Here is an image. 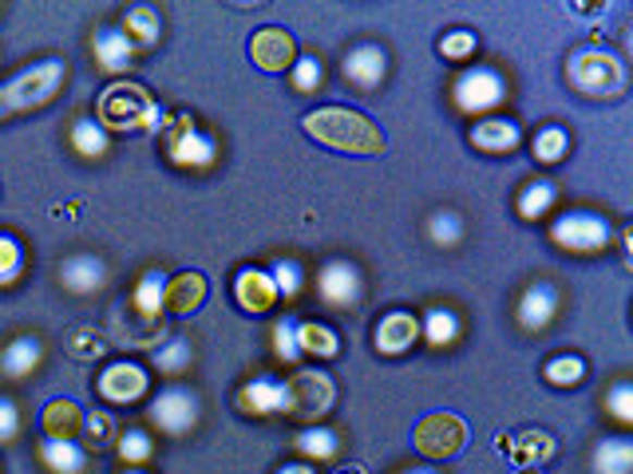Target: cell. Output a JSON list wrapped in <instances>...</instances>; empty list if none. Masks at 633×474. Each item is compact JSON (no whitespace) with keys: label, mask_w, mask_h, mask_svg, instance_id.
Masks as SVG:
<instances>
[{"label":"cell","mask_w":633,"mask_h":474,"mask_svg":"<svg viewBox=\"0 0 633 474\" xmlns=\"http://www.w3.org/2000/svg\"><path fill=\"white\" fill-rule=\"evenodd\" d=\"M309 139H316L321 147H333V151H349V154H381L384 151V135L381 127L372 123L369 115L349 108H316L301 118Z\"/></svg>","instance_id":"cell-1"},{"label":"cell","mask_w":633,"mask_h":474,"mask_svg":"<svg viewBox=\"0 0 633 474\" xmlns=\"http://www.w3.org/2000/svg\"><path fill=\"white\" fill-rule=\"evenodd\" d=\"M96 123L103 130H151L159 123V103L139 84H108L96 103Z\"/></svg>","instance_id":"cell-2"},{"label":"cell","mask_w":633,"mask_h":474,"mask_svg":"<svg viewBox=\"0 0 633 474\" xmlns=\"http://www.w3.org/2000/svg\"><path fill=\"white\" fill-rule=\"evenodd\" d=\"M64 79H67L64 60H40V64H33L28 72H21L16 79H9V84L0 87V118L52 103Z\"/></svg>","instance_id":"cell-3"},{"label":"cell","mask_w":633,"mask_h":474,"mask_svg":"<svg viewBox=\"0 0 633 474\" xmlns=\"http://www.w3.org/2000/svg\"><path fill=\"white\" fill-rule=\"evenodd\" d=\"M163 151L178 171H210L219 162V139L186 111L163 123Z\"/></svg>","instance_id":"cell-4"},{"label":"cell","mask_w":633,"mask_h":474,"mask_svg":"<svg viewBox=\"0 0 633 474\" xmlns=\"http://www.w3.org/2000/svg\"><path fill=\"white\" fill-rule=\"evenodd\" d=\"M567 79L574 91H582L589 99H613L625 87V67L606 48H582V52L570 55Z\"/></svg>","instance_id":"cell-5"},{"label":"cell","mask_w":633,"mask_h":474,"mask_svg":"<svg viewBox=\"0 0 633 474\" xmlns=\"http://www.w3.org/2000/svg\"><path fill=\"white\" fill-rule=\"evenodd\" d=\"M412 442L424 459H456L468 447V423L451 415V411H432V415L415 423Z\"/></svg>","instance_id":"cell-6"},{"label":"cell","mask_w":633,"mask_h":474,"mask_svg":"<svg viewBox=\"0 0 633 474\" xmlns=\"http://www.w3.org/2000/svg\"><path fill=\"white\" fill-rule=\"evenodd\" d=\"M451 96H456V108L463 115H487L507 99V79L495 67H468L451 84Z\"/></svg>","instance_id":"cell-7"},{"label":"cell","mask_w":633,"mask_h":474,"mask_svg":"<svg viewBox=\"0 0 633 474\" xmlns=\"http://www.w3.org/2000/svg\"><path fill=\"white\" fill-rule=\"evenodd\" d=\"M289 384V415L301 423L313 427L321 415H328L333 408V399H337V388H333V379L325 372H316V367H306V372H297L294 379H285Z\"/></svg>","instance_id":"cell-8"},{"label":"cell","mask_w":633,"mask_h":474,"mask_svg":"<svg viewBox=\"0 0 633 474\" xmlns=\"http://www.w3.org/2000/svg\"><path fill=\"white\" fill-rule=\"evenodd\" d=\"M198 415H202V403H198L195 391L183 388V384H171V388H163L151 399V423L163 435H171V439L195 432Z\"/></svg>","instance_id":"cell-9"},{"label":"cell","mask_w":633,"mask_h":474,"mask_svg":"<svg viewBox=\"0 0 633 474\" xmlns=\"http://www.w3.org/2000/svg\"><path fill=\"white\" fill-rule=\"evenodd\" d=\"M550 241L570 253H598V249L610 246V222L598 214H586V210H574V214H562L550 226Z\"/></svg>","instance_id":"cell-10"},{"label":"cell","mask_w":633,"mask_h":474,"mask_svg":"<svg viewBox=\"0 0 633 474\" xmlns=\"http://www.w3.org/2000/svg\"><path fill=\"white\" fill-rule=\"evenodd\" d=\"M361 270L352 261H325L321 273H316V297L328 304V309H357L361 304Z\"/></svg>","instance_id":"cell-11"},{"label":"cell","mask_w":633,"mask_h":474,"mask_svg":"<svg viewBox=\"0 0 633 474\" xmlns=\"http://www.w3.org/2000/svg\"><path fill=\"white\" fill-rule=\"evenodd\" d=\"M238 411L246 415H258V420H270V415H289V384L285 379H273V376H258V379H246L234 396Z\"/></svg>","instance_id":"cell-12"},{"label":"cell","mask_w":633,"mask_h":474,"mask_svg":"<svg viewBox=\"0 0 633 474\" xmlns=\"http://www.w3.org/2000/svg\"><path fill=\"white\" fill-rule=\"evenodd\" d=\"M147 388H151L147 372H142L139 364H127V360L108 364L103 367V376H99V396L108 399V403H115V408L139 403V399L147 396Z\"/></svg>","instance_id":"cell-13"},{"label":"cell","mask_w":633,"mask_h":474,"mask_svg":"<svg viewBox=\"0 0 633 474\" xmlns=\"http://www.w3.org/2000/svg\"><path fill=\"white\" fill-rule=\"evenodd\" d=\"M250 55H253V64L262 67V72H285V67L297 64V43H294V36L285 33V28L270 24V28H258V33H253Z\"/></svg>","instance_id":"cell-14"},{"label":"cell","mask_w":633,"mask_h":474,"mask_svg":"<svg viewBox=\"0 0 633 474\" xmlns=\"http://www.w3.org/2000/svg\"><path fill=\"white\" fill-rule=\"evenodd\" d=\"M340 76L349 79L352 87H361V91H372V87H381L384 76H388V55H384V48H376V43H357V48L345 55Z\"/></svg>","instance_id":"cell-15"},{"label":"cell","mask_w":633,"mask_h":474,"mask_svg":"<svg viewBox=\"0 0 633 474\" xmlns=\"http://www.w3.org/2000/svg\"><path fill=\"white\" fill-rule=\"evenodd\" d=\"M234 301H238V309H246V313H253V316L270 313L273 304H277V285H273L270 270L246 265V270L234 277Z\"/></svg>","instance_id":"cell-16"},{"label":"cell","mask_w":633,"mask_h":474,"mask_svg":"<svg viewBox=\"0 0 633 474\" xmlns=\"http://www.w3.org/2000/svg\"><path fill=\"white\" fill-rule=\"evenodd\" d=\"M60 285L76 297H91L108 285V265L96 258V253H72V258L60 265Z\"/></svg>","instance_id":"cell-17"},{"label":"cell","mask_w":633,"mask_h":474,"mask_svg":"<svg viewBox=\"0 0 633 474\" xmlns=\"http://www.w3.org/2000/svg\"><path fill=\"white\" fill-rule=\"evenodd\" d=\"M163 309H166V273L163 270H147L139 280H135L127 313H132L135 321L159 324V321H163Z\"/></svg>","instance_id":"cell-18"},{"label":"cell","mask_w":633,"mask_h":474,"mask_svg":"<svg viewBox=\"0 0 633 474\" xmlns=\"http://www.w3.org/2000/svg\"><path fill=\"white\" fill-rule=\"evenodd\" d=\"M555 313H558V289L550 280H535V285L519 297V324L531 328V333H543L546 324L555 321Z\"/></svg>","instance_id":"cell-19"},{"label":"cell","mask_w":633,"mask_h":474,"mask_svg":"<svg viewBox=\"0 0 633 474\" xmlns=\"http://www.w3.org/2000/svg\"><path fill=\"white\" fill-rule=\"evenodd\" d=\"M415 336H420V321H415L412 313H388L381 324H376L372 340H376V352L400 356L415 345Z\"/></svg>","instance_id":"cell-20"},{"label":"cell","mask_w":633,"mask_h":474,"mask_svg":"<svg viewBox=\"0 0 633 474\" xmlns=\"http://www.w3.org/2000/svg\"><path fill=\"white\" fill-rule=\"evenodd\" d=\"M91 52H96V64L111 76L127 72L135 60V43L123 36V28H99L96 40H91Z\"/></svg>","instance_id":"cell-21"},{"label":"cell","mask_w":633,"mask_h":474,"mask_svg":"<svg viewBox=\"0 0 633 474\" xmlns=\"http://www.w3.org/2000/svg\"><path fill=\"white\" fill-rule=\"evenodd\" d=\"M207 277L202 273H178V277H166V309L178 316H190L207 304Z\"/></svg>","instance_id":"cell-22"},{"label":"cell","mask_w":633,"mask_h":474,"mask_svg":"<svg viewBox=\"0 0 633 474\" xmlns=\"http://www.w3.org/2000/svg\"><path fill=\"white\" fill-rule=\"evenodd\" d=\"M40 360H45L40 336H16V340H9V348L0 352V372L9 379H24L40 367Z\"/></svg>","instance_id":"cell-23"},{"label":"cell","mask_w":633,"mask_h":474,"mask_svg":"<svg viewBox=\"0 0 633 474\" xmlns=\"http://www.w3.org/2000/svg\"><path fill=\"white\" fill-rule=\"evenodd\" d=\"M519 139H523V130H519L514 118H483V123L471 127V142H475L480 151H487V154L514 151Z\"/></svg>","instance_id":"cell-24"},{"label":"cell","mask_w":633,"mask_h":474,"mask_svg":"<svg viewBox=\"0 0 633 474\" xmlns=\"http://www.w3.org/2000/svg\"><path fill=\"white\" fill-rule=\"evenodd\" d=\"M40 427H45V439H79L84 432V411L72 403V399H52L40 415Z\"/></svg>","instance_id":"cell-25"},{"label":"cell","mask_w":633,"mask_h":474,"mask_svg":"<svg viewBox=\"0 0 633 474\" xmlns=\"http://www.w3.org/2000/svg\"><path fill=\"white\" fill-rule=\"evenodd\" d=\"M499 442H502V451L511 454L523 471H535L538 463H546V459L555 454V439L546 432H523V435H514V439H499Z\"/></svg>","instance_id":"cell-26"},{"label":"cell","mask_w":633,"mask_h":474,"mask_svg":"<svg viewBox=\"0 0 633 474\" xmlns=\"http://www.w3.org/2000/svg\"><path fill=\"white\" fill-rule=\"evenodd\" d=\"M40 463L52 474H84L88 451L76 439H45L40 442Z\"/></svg>","instance_id":"cell-27"},{"label":"cell","mask_w":633,"mask_h":474,"mask_svg":"<svg viewBox=\"0 0 633 474\" xmlns=\"http://www.w3.org/2000/svg\"><path fill=\"white\" fill-rule=\"evenodd\" d=\"M123 36L139 48H151L163 36V16L151 9V4H135V9L123 12Z\"/></svg>","instance_id":"cell-28"},{"label":"cell","mask_w":633,"mask_h":474,"mask_svg":"<svg viewBox=\"0 0 633 474\" xmlns=\"http://www.w3.org/2000/svg\"><path fill=\"white\" fill-rule=\"evenodd\" d=\"M630 471H633L630 439H601L594 447V474H630Z\"/></svg>","instance_id":"cell-29"},{"label":"cell","mask_w":633,"mask_h":474,"mask_svg":"<svg viewBox=\"0 0 633 474\" xmlns=\"http://www.w3.org/2000/svg\"><path fill=\"white\" fill-rule=\"evenodd\" d=\"M297 348L309 356H321V360H333V356L340 352V340L333 328H325V324L316 321H301L297 324Z\"/></svg>","instance_id":"cell-30"},{"label":"cell","mask_w":633,"mask_h":474,"mask_svg":"<svg viewBox=\"0 0 633 474\" xmlns=\"http://www.w3.org/2000/svg\"><path fill=\"white\" fill-rule=\"evenodd\" d=\"M72 147H76V154H84V159H103V154L111 151V139L96 118H76V123H72Z\"/></svg>","instance_id":"cell-31"},{"label":"cell","mask_w":633,"mask_h":474,"mask_svg":"<svg viewBox=\"0 0 633 474\" xmlns=\"http://www.w3.org/2000/svg\"><path fill=\"white\" fill-rule=\"evenodd\" d=\"M294 447L306 459H316V463H325V459H333V454L340 451V439L328 427H306V432H297V439H294Z\"/></svg>","instance_id":"cell-32"},{"label":"cell","mask_w":633,"mask_h":474,"mask_svg":"<svg viewBox=\"0 0 633 474\" xmlns=\"http://www.w3.org/2000/svg\"><path fill=\"white\" fill-rule=\"evenodd\" d=\"M420 333L427 336V345L432 348H448L451 340H459V316L451 313V309H427Z\"/></svg>","instance_id":"cell-33"},{"label":"cell","mask_w":633,"mask_h":474,"mask_svg":"<svg viewBox=\"0 0 633 474\" xmlns=\"http://www.w3.org/2000/svg\"><path fill=\"white\" fill-rule=\"evenodd\" d=\"M64 348H67V356H76V360H84V364H91V360H99V356L108 352L103 336H99L91 324H76V328H67Z\"/></svg>","instance_id":"cell-34"},{"label":"cell","mask_w":633,"mask_h":474,"mask_svg":"<svg viewBox=\"0 0 633 474\" xmlns=\"http://www.w3.org/2000/svg\"><path fill=\"white\" fill-rule=\"evenodd\" d=\"M190 364H195V348H190V340H166V345L154 348V367H159L163 376H183Z\"/></svg>","instance_id":"cell-35"},{"label":"cell","mask_w":633,"mask_h":474,"mask_svg":"<svg viewBox=\"0 0 633 474\" xmlns=\"http://www.w3.org/2000/svg\"><path fill=\"white\" fill-rule=\"evenodd\" d=\"M550 205H555V186L550 183H526L523 186V195H519V214H523L526 222H538Z\"/></svg>","instance_id":"cell-36"},{"label":"cell","mask_w":633,"mask_h":474,"mask_svg":"<svg viewBox=\"0 0 633 474\" xmlns=\"http://www.w3.org/2000/svg\"><path fill=\"white\" fill-rule=\"evenodd\" d=\"M427 237L436 241V246H459V237H463V222H459L456 210H436V214L427 217Z\"/></svg>","instance_id":"cell-37"},{"label":"cell","mask_w":633,"mask_h":474,"mask_svg":"<svg viewBox=\"0 0 633 474\" xmlns=\"http://www.w3.org/2000/svg\"><path fill=\"white\" fill-rule=\"evenodd\" d=\"M270 277H273V285H277V297H285V301H294L297 292H301V285H306V273H301V265H297L294 258L273 261Z\"/></svg>","instance_id":"cell-38"},{"label":"cell","mask_w":633,"mask_h":474,"mask_svg":"<svg viewBox=\"0 0 633 474\" xmlns=\"http://www.w3.org/2000/svg\"><path fill=\"white\" fill-rule=\"evenodd\" d=\"M582 376H586V364H582L579 356H555L546 364V379L555 388H574V384H582Z\"/></svg>","instance_id":"cell-39"},{"label":"cell","mask_w":633,"mask_h":474,"mask_svg":"<svg viewBox=\"0 0 633 474\" xmlns=\"http://www.w3.org/2000/svg\"><path fill=\"white\" fill-rule=\"evenodd\" d=\"M21 273H24L21 241H16V237H9V234H0V289H4V285H12V280L21 277Z\"/></svg>","instance_id":"cell-40"},{"label":"cell","mask_w":633,"mask_h":474,"mask_svg":"<svg viewBox=\"0 0 633 474\" xmlns=\"http://www.w3.org/2000/svg\"><path fill=\"white\" fill-rule=\"evenodd\" d=\"M154 454V442L147 432H123L120 435V459L127 466H142Z\"/></svg>","instance_id":"cell-41"},{"label":"cell","mask_w":633,"mask_h":474,"mask_svg":"<svg viewBox=\"0 0 633 474\" xmlns=\"http://www.w3.org/2000/svg\"><path fill=\"white\" fill-rule=\"evenodd\" d=\"M567 147H570V139L562 127H543L535 135V159L538 162H558L562 154H567Z\"/></svg>","instance_id":"cell-42"},{"label":"cell","mask_w":633,"mask_h":474,"mask_svg":"<svg viewBox=\"0 0 633 474\" xmlns=\"http://www.w3.org/2000/svg\"><path fill=\"white\" fill-rule=\"evenodd\" d=\"M273 356L285 360V364H294L297 356H301V348H297V321H289V316L273 324Z\"/></svg>","instance_id":"cell-43"},{"label":"cell","mask_w":633,"mask_h":474,"mask_svg":"<svg viewBox=\"0 0 633 474\" xmlns=\"http://www.w3.org/2000/svg\"><path fill=\"white\" fill-rule=\"evenodd\" d=\"M294 72V87L297 91H316L321 87V79H325V67H321V60L316 55H297V64L289 67Z\"/></svg>","instance_id":"cell-44"},{"label":"cell","mask_w":633,"mask_h":474,"mask_svg":"<svg viewBox=\"0 0 633 474\" xmlns=\"http://www.w3.org/2000/svg\"><path fill=\"white\" fill-rule=\"evenodd\" d=\"M84 439H88V447H96V451L115 439V423H111L108 411H91V415H84Z\"/></svg>","instance_id":"cell-45"},{"label":"cell","mask_w":633,"mask_h":474,"mask_svg":"<svg viewBox=\"0 0 633 474\" xmlns=\"http://www.w3.org/2000/svg\"><path fill=\"white\" fill-rule=\"evenodd\" d=\"M606 411H610L618 423H633V388L630 384H613L610 396H606Z\"/></svg>","instance_id":"cell-46"},{"label":"cell","mask_w":633,"mask_h":474,"mask_svg":"<svg viewBox=\"0 0 633 474\" xmlns=\"http://www.w3.org/2000/svg\"><path fill=\"white\" fill-rule=\"evenodd\" d=\"M439 52L448 55V60H468V55H475V33H448L444 40H439Z\"/></svg>","instance_id":"cell-47"},{"label":"cell","mask_w":633,"mask_h":474,"mask_svg":"<svg viewBox=\"0 0 633 474\" xmlns=\"http://www.w3.org/2000/svg\"><path fill=\"white\" fill-rule=\"evenodd\" d=\"M21 435V411L9 396H0V442H12Z\"/></svg>","instance_id":"cell-48"},{"label":"cell","mask_w":633,"mask_h":474,"mask_svg":"<svg viewBox=\"0 0 633 474\" xmlns=\"http://www.w3.org/2000/svg\"><path fill=\"white\" fill-rule=\"evenodd\" d=\"M277 474H313V471H309V466H301V463H289V466H282Z\"/></svg>","instance_id":"cell-49"},{"label":"cell","mask_w":633,"mask_h":474,"mask_svg":"<svg viewBox=\"0 0 633 474\" xmlns=\"http://www.w3.org/2000/svg\"><path fill=\"white\" fill-rule=\"evenodd\" d=\"M400 474H436V471H427V466H412V471H400Z\"/></svg>","instance_id":"cell-50"},{"label":"cell","mask_w":633,"mask_h":474,"mask_svg":"<svg viewBox=\"0 0 633 474\" xmlns=\"http://www.w3.org/2000/svg\"><path fill=\"white\" fill-rule=\"evenodd\" d=\"M337 474H364V471H361V466H340Z\"/></svg>","instance_id":"cell-51"},{"label":"cell","mask_w":633,"mask_h":474,"mask_svg":"<svg viewBox=\"0 0 633 474\" xmlns=\"http://www.w3.org/2000/svg\"><path fill=\"white\" fill-rule=\"evenodd\" d=\"M519 474H535V471H519Z\"/></svg>","instance_id":"cell-52"},{"label":"cell","mask_w":633,"mask_h":474,"mask_svg":"<svg viewBox=\"0 0 633 474\" xmlns=\"http://www.w3.org/2000/svg\"><path fill=\"white\" fill-rule=\"evenodd\" d=\"M127 474H142V471H127Z\"/></svg>","instance_id":"cell-53"}]
</instances>
